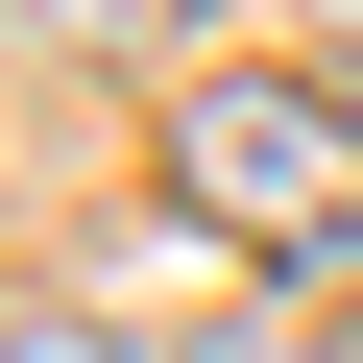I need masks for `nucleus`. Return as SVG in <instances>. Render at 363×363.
Listing matches in <instances>:
<instances>
[{
    "label": "nucleus",
    "mask_w": 363,
    "mask_h": 363,
    "mask_svg": "<svg viewBox=\"0 0 363 363\" xmlns=\"http://www.w3.org/2000/svg\"><path fill=\"white\" fill-rule=\"evenodd\" d=\"M169 194H194L242 267H363V121L315 73H194L169 97Z\"/></svg>",
    "instance_id": "nucleus-1"
},
{
    "label": "nucleus",
    "mask_w": 363,
    "mask_h": 363,
    "mask_svg": "<svg viewBox=\"0 0 363 363\" xmlns=\"http://www.w3.org/2000/svg\"><path fill=\"white\" fill-rule=\"evenodd\" d=\"M0 363H121V339H73V315H25V339H0Z\"/></svg>",
    "instance_id": "nucleus-2"
},
{
    "label": "nucleus",
    "mask_w": 363,
    "mask_h": 363,
    "mask_svg": "<svg viewBox=\"0 0 363 363\" xmlns=\"http://www.w3.org/2000/svg\"><path fill=\"white\" fill-rule=\"evenodd\" d=\"M49 25H169V0H49Z\"/></svg>",
    "instance_id": "nucleus-3"
}]
</instances>
